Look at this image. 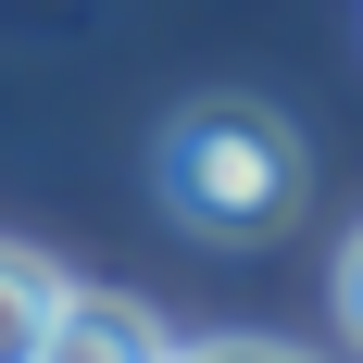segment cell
Returning <instances> with one entry per match:
<instances>
[{"mask_svg": "<svg viewBox=\"0 0 363 363\" xmlns=\"http://www.w3.org/2000/svg\"><path fill=\"white\" fill-rule=\"evenodd\" d=\"M150 188H163V213L188 238H225L238 251V238H276L313 176H301V138L263 101H188L163 125V150H150Z\"/></svg>", "mask_w": 363, "mask_h": 363, "instance_id": "6da1fadb", "label": "cell"}, {"mask_svg": "<svg viewBox=\"0 0 363 363\" xmlns=\"http://www.w3.org/2000/svg\"><path fill=\"white\" fill-rule=\"evenodd\" d=\"M38 363H176V338L150 326L138 301H113V289H63V313H50Z\"/></svg>", "mask_w": 363, "mask_h": 363, "instance_id": "7a4b0ae2", "label": "cell"}, {"mask_svg": "<svg viewBox=\"0 0 363 363\" xmlns=\"http://www.w3.org/2000/svg\"><path fill=\"white\" fill-rule=\"evenodd\" d=\"M63 263L50 251H13L0 238V363H38V338H50V313H63Z\"/></svg>", "mask_w": 363, "mask_h": 363, "instance_id": "3957f363", "label": "cell"}, {"mask_svg": "<svg viewBox=\"0 0 363 363\" xmlns=\"http://www.w3.org/2000/svg\"><path fill=\"white\" fill-rule=\"evenodd\" d=\"M338 338L363 351V225H351V251H338Z\"/></svg>", "mask_w": 363, "mask_h": 363, "instance_id": "277c9868", "label": "cell"}, {"mask_svg": "<svg viewBox=\"0 0 363 363\" xmlns=\"http://www.w3.org/2000/svg\"><path fill=\"white\" fill-rule=\"evenodd\" d=\"M176 363H301V351H276V338H201V351H176Z\"/></svg>", "mask_w": 363, "mask_h": 363, "instance_id": "5b68a950", "label": "cell"}]
</instances>
